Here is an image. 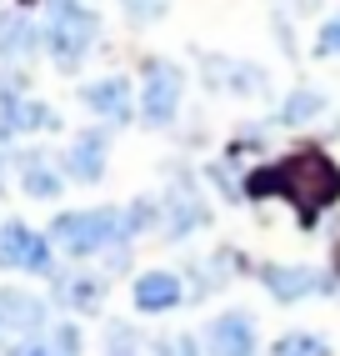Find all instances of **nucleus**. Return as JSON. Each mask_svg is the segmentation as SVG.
<instances>
[{
  "instance_id": "1",
  "label": "nucleus",
  "mask_w": 340,
  "mask_h": 356,
  "mask_svg": "<svg viewBox=\"0 0 340 356\" xmlns=\"http://www.w3.org/2000/svg\"><path fill=\"white\" fill-rule=\"evenodd\" d=\"M246 196H285L300 211V221H315L325 206L340 201V165L321 151H296V156L255 171L246 181Z\"/></svg>"
},
{
  "instance_id": "2",
  "label": "nucleus",
  "mask_w": 340,
  "mask_h": 356,
  "mask_svg": "<svg viewBox=\"0 0 340 356\" xmlns=\"http://www.w3.org/2000/svg\"><path fill=\"white\" fill-rule=\"evenodd\" d=\"M126 211H65V216H56L51 226V241L65 251V256H95V251H110L126 241Z\"/></svg>"
},
{
  "instance_id": "3",
  "label": "nucleus",
  "mask_w": 340,
  "mask_h": 356,
  "mask_svg": "<svg viewBox=\"0 0 340 356\" xmlns=\"http://www.w3.org/2000/svg\"><path fill=\"white\" fill-rule=\"evenodd\" d=\"M95 15L80 0H51V20H45V51L60 70H76L85 60V51L95 45Z\"/></svg>"
},
{
  "instance_id": "4",
  "label": "nucleus",
  "mask_w": 340,
  "mask_h": 356,
  "mask_svg": "<svg viewBox=\"0 0 340 356\" xmlns=\"http://www.w3.org/2000/svg\"><path fill=\"white\" fill-rule=\"evenodd\" d=\"M180 111V70L170 60H151L140 81V121L145 126H170Z\"/></svg>"
},
{
  "instance_id": "5",
  "label": "nucleus",
  "mask_w": 340,
  "mask_h": 356,
  "mask_svg": "<svg viewBox=\"0 0 340 356\" xmlns=\"http://www.w3.org/2000/svg\"><path fill=\"white\" fill-rule=\"evenodd\" d=\"M0 266L10 271H51V246H45V236L31 231V226H0Z\"/></svg>"
},
{
  "instance_id": "6",
  "label": "nucleus",
  "mask_w": 340,
  "mask_h": 356,
  "mask_svg": "<svg viewBox=\"0 0 340 356\" xmlns=\"http://www.w3.org/2000/svg\"><path fill=\"white\" fill-rule=\"evenodd\" d=\"M260 276V286L271 291L275 301H305V296H315V291H330V281L321 276V271H310V266H260L255 271Z\"/></svg>"
},
{
  "instance_id": "7",
  "label": "nucleus",
  "mask_w": 340,
  "mask_h": 356,
  "mask_svg": "<svg viewBox=\"0 0 340 356\" xmlns=\"http://www.w3.org/2000/svg\"><path fill=\"white\" fill-rule=\"evenodd\" d=\"M205 351L210 356H255V321L246 312H226L205 326Z\"/></svg>"
},
{
  "instance_id": "8",
  "label": "nucleus",
  "mask_w": 340,
  "mask_h": 356,
  "mask_svg": "<svg viewBox=\"0 0 340 356\" xmlns=\"http://www.w3.org/2000/svg\"><path fill=\"white\" fill-rule=\"evenodd\" d=\"M205 221H210V211H205L201 191L180 176L176 186H170V196H165V231H170V241H180V236L201 231Z\"/></svg>"
},
{
  "instance_id": "9",
  "label": "nucleus",
  "mask_w": 340,
  "mask_h": 356,
  "mask_svg": "<svg viewBox=\"0 0 340 356\" xmlns=\"http://www.w3.org/2000/svg\"><path fill=\"white\" fill-rule=\"evenodd\" d=\"M51 126H60V115L51 106L31 101L26 90H20V96H0V131L6 136H15V131H51Z\"/></svg>"
},
{
  "instance_id": "10",
  "label": "nucleus",
  "mask_w": 340,
  "mask_h": 356,
  "mask_svg": "<svg viewBox=\"0 0 340 356\" xmlns=\"http://www.w3.org/2000/svg\"><path fill=\"white\" fill-rule=\"evenodd\" d=\"M0 321H6L10 337H35V331L45 326V306H40L31 291L6 286V291H0Z\"/></svg>"
},
{
  "instance_id": "11",
  "label": "nucleus",
  "mask_w": 340,
  "mask_h": 356,
  "mask_svg": "<svg viewBox=\"0 0 340 356\" xmlns=\"http://www.w3.org/2000/svg\"><path fill=\"white\" fill-rule=\"evenodd\" d=\"M80 101H85L95 115H105V121H126V115H130V81H126V76L90 81V86L80 90Z\"/></svg>"
},
{
  "instance_id": "12",
  "label": "nucleus",
  "mask_w": 340,
  "mask_h": 356,
  "mask_svg": "<svg viewBox=\"0 0 340 356\" xmlns=\"http://www.w3.org/2000/svg\"><path fill=\"white\" fill-rule=\"evenodd\" d=\"M130 296H135V312H170V306H180V276H170V271H145L135 286H130Z\"/></svg>"
},
{
  "instance_id": "13",
  "label": "nucleus",
  "mask_w": 340,
  "mask_h": 356,
  "mask_svg": "<svg viewBox=\"0 0 340 356\" xmlns=\"http://www.w3.org/2000/svg\"><path fill=\"white\" fill-rule=\"evenodd\" d=\"M65 165H70V176L85 181V186H90V181H101V176H105V136H101V131L76 136V146H70Z\"/></svg>"
},
{
  "instance_id": "14",
  "label": "nucleus",
  "mask_w": 340,
  "mask_h": 356,
  "mask_svg": "<svg viewBox=\"0 0 340 356\" xmlns=\"http://www.w3.org/2000/svg\"><path fill=\"white\" fill-rule=\"evenodd\" d=\"M35 51V26L20 10L0 15V60H26Z\"/></svg>"
},
{
  "instance_id": "15",
  "label": "nucleus",
  "mask_w": 340,
  "mask_h": 356,
  "mask_svg": "<svg viewBox=\"0 0 340 356\" xmlns=\"http://www.w3.org/2000/svg\"><path fill=\"white\" fill-rule=\"evenodd\" d=\"M20 186H26V196H35V201H56L60 196V171L51 161H40V156H26V165H20Z\"/></svg>"
},
{
  "instance_id": "16",
  "label": "nucleus",
  "mask_w": 340,
  "mask_h": 356,
  "mask_svg": "<svg viewBox=\"0 0 340 356\" xmlns=\"http://www.w3.org/2000/svg\"><path fill=\"white\" fill-rule=\"evenodd\" d=\"M221 81L226 90H235V96H260L265 90V76L250 65H235V60H210V86Z\"/></svg>"
},
{
  "instance_id": "17",
  "label": "nucleus",
  "mask_w": 340,
  "mask_h": 356,
  "mask_svg": "<svg viewBox=\"0 0 340 356\" xmlns=\"http://www.w3.org/2000/svg\"><path fill=\"white\" fill-rule=\"evenodd\" d=\"M60 301L76 312H95L105 301V281L101 276H60Z\"/></svg>"
},
{
  "instance_id": "18",
  "label": "nucleus",
  "mask_w": 340,
  "mask_h": 356,
  "mask_svg": "<svg viewBox=\"0 0 340 356\" xmlns=\"http://www.w3.org/2000/svg\"><path fill=\"white\" fill-rule=\"evenodd\" d=\"M321 111H325V96H321V90H310V86H300V90H290V96H285L280 126H310Z\"/></svg>"
},
{
  "instance_id": "19",
  "label": "nucleus",
  "mask_w": 340,
  "mask_h": 356,
  "mask_svg": "<svg viewBox=\"0 0 340 356\" xmlns=\"http://www.w3.org/2000/svg\"><path fill=\"white\" fill-rule=\"evenodd\" d=\"M271 356H330V341L315 337V331H290L271 346Z\"/></svg>"
},
{
  "instance_id": "20",
  "label": "nucleus",
  "mask_w": 340,
  "mask_h": 356,
  "mask_svg": "<svg viewBox=\"0 0 340 356\" xmlns=\"http://www.w3.org/2000/svg\"><path fill=\"white\" fill-rule=\"evenodd\" d=\"M120 6H126V15L135 20V26H151V20L165 15V0H120Z\"/></svg>"
},
{
  "instance_id": "21",
  "label": "nucleus",
  "mask_w": 340,
  "mask_h": 356,
  "mask_svg": "<svg viewBox=\"0 0 340 356\" xmlns=\"http://www.w3.org/2000/svg\"><path fill=\"white\" fill-rule=\"evenodd\" d=\"M51 351H56V356H80V331L70 326V321H60L56 337H51Z\"/></svg>"
},
{
  "instance_id": "22",
  "label": "nucleus",
  "mask_w": 340,
  "mask_h": 356,
  "mask_svg": "<svg viewBox=\"0 0 340 356\" xmlns=\"http://www.w3.org/2000/svg\"><path fill=\"white\" fill-rule=\"evenodd\" d=\"M315 56H340V10L321 26V40H315Z\"/></svg>"
},
{
  "instance_id": "23",
  "label": "nucleus",
  "mask_w": 340,
  "mask_h": 356,
  "mask_svg": "<svg viewBox=\"0 0 340 356\" xmlns=\"http://www.w3.org/2000/svg\"><path fill=\"white\" fill-rule=\"evenodd\" d=\"M151 221H155V201H135V206L126 211V231H130V236H135V231H145Z\"/></svg>"
},
{
  "instance_id": "24",
  "label": "nucleus",
  "mask_w": 340,
  "mask_h": 356,
  "mask_svg": "<svg viewBox=\"0 0 340 356\" xmlns=\"http://www.w3.org/2000/svg\"><path fill=\"white\" fill-rule=\"evenodd\" d=\"M160 356H201V351H196V341H190V337H176V341H165Z\"/></svg>"
},
{
  "instance_id": "25",
  "label": "nucleus",
  "mask_w": 340,
  "mask_h": 356,
  "mask_svg": "<svg viewBox=\"0 0 340 356\" xmlns=\"http://www.w3.org/2000/svg\"><path fill=\"white\" fill-rule=\"evenodd\" d=\"M10 356H56V351H51V346H35V341H26V346H15Z\"/></svg>"
},
{
  "instance_id": "26",
  "label": "nucleus",
  "mask_w": 340,
  "mask_h": 356,
  "mask_svg": "<svg viewBox=\"0 0 340 356\" xmlns=\"http://www.w3.org/2000/svg\"><path fill=\"white\" fill-rule=\"evenodd\" d=\"M6 341H10V331H6V321H0V346H6Z\"/></svg>"
}]
</instances>
